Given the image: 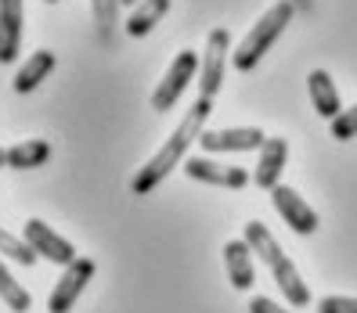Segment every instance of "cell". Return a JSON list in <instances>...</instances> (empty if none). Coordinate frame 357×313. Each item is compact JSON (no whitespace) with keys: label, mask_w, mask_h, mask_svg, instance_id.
<instances>
[{"label":"cell","mask_w":357,"mask_h":313,"mask_svg":"<svg viewBox=\"0 0 357 313\" xmlns=\"http://www.w3.org/2000/svg\"><path fill=\"white\" fill-rule=\"evenodd\" d=\"M94 259L91 256H79L73 266H66V274L58 278L54 291H51V299H47V313H69L79 299V291L87 288V281L94 278Z\"/></svg>","instance_id":"cell-6"},{"label":"cell","mask_w":357,"mask_h":313,"mask_svg":"<svg viewBox=\"0 0 357 313\" xmlns=\"http://www.w3.org/2000/svg\"><path fill=\"white\" fill-rule=\"evenodd\" d=\"M332 137L335 141H354L357 137V104L332 119Z\"/></svg>","instance_id":"cell-21"},{"label":"cell","mask_w":357,"mask_h":313,"mask_svg":"<svg viewBox=\"0 0 357 313\" xmlns=\"http://www.w3.org/2000/svg\"><path fill=\"white\" fill-rule=\"evenodd\" d=\"M292 15H296V8H292V0H278L275 8H271L260 22L249 29V36L238 44V51L231 54V65H235L238 72H249L257 69V61L271 51V44L285 33V26L292 22Z\"/></svg>","instance_id":"cell-3"},{"label":"cell","mask_w":357,"mask_h":313,"mask_svg":"<svg viewBox=\"0 0 357 313\" xmlns=\"http://www.w3.org/2000/svg\"><path fill=\"white\" fill-rule=\"evenodd\" d=\"M253 248H249L245 238H235L224 245V266H227V278H231V288L238 291H249L257 281V266H253Z\"/></svg>","instance_id":"cell-12"},{"label":"cell","mask_w":357,"mask_h":313,"mask_svg":"<svg viewBox=\"0 0 357 313\" xmlns=\"http://www.w3.org/2000/svg\"><path fill=\"white\" fill-rule=\"evenodd\" d=\"M22 51V0H0V65H11Z\"/></svg>","instance_id":"cell-11"},{"label":"cell","mask_w":357,"mask_h":313,"mask_svg":"<svg viewBox=\"0 0 357 313\" xmlns=\"http://www.w3.org/2000/svg\"><path fill=\"white\" fill-rule=\"evenodd\" d=\"M249 313H289V310L278 306V303H271V299H264V296H257L253 303H249Z\"/></svg>","instance_id":"cell-23"},{"label":"cell","mask_w":357,"mask_h":313,"mask_svg":"<svg viewBox=\"0 0 357 313\" xmlns=\"http://www.w3.org/2000/svg\"><path fill=\"white\" fill-rule=\"evenodd\" d=\"M318 313H357V299L347 296H328L318 303Z\"/></svg>","instance_id":"cell-22"},{"label":"cell","mask_w":357,"mask_h":313,"mask_svg":"<svg viewBox=\"0 0 357 313\" xmlns=\"http://www.w3.org/2000/svg\"><path fill=\"white\" fill-rule=\"evenodd\" d=\"M44 4H58V0H44Z\"/></svg>","instance_id":"cell-27"},{"label":"cell","mask_w":357,"mask_h":313,"mask_svg":"<svg viewBox=\"0 0 357 313\" xmlns=\"http://www.w3.org/2000/svg\"><path fill=\"white\" fill-rule=\"evenodd\" d=\"M245 241H249V248H253V252L267 263L271 274H275V284L282 288V296L296 306V310H300V306H310V288L303 284L300 270L292 266V259L282 252V245L275 241V234H271L260 220L245 223Z\"/></svg>","instance_id":"cell-2"},{"label":"cell","mask_w":357,"mask_h":313,"mask_svg":"<svg viewBox=\"0 0 357 313\" xmlns=\"http://www.w3.org/2000/svg\"><path fill=\"white\" fill-rule=\"evenodd\" d=\"M0 256H8V259H15V263H22V266H33L40 256H36V248L26 241V238H15V234H8L4 227H0Z\"/></svg>","instance_id":"cell-20"},{"label":"cell","mask_w":357,"mask_h":313,"mask_svg":"<svg viewBox=\"0 0 357 313\" xmlns=\"http://www.w3.org/2000/svg\"><path fill=\"white\" fill-rule=\"evenodd\" d=\"M199 69H202V58H199L195 51H181V54L170 61L166 76L155 83V90H152V112H170L174 104L181 101L184 87L195 79Z\"/></svg>","instance_id":"cell-4"},{"label":"cell","mask_w":357,"mask_h":313,"mask_svg":"<svg viewBox=\"0 0 357 313\" xmlns=\"http://www.w3.org/2000/svg\"><path fill=\"white\" fill-rule=\"evenodd\" d=\"M271 202H275V209H278V216L292 227L296 234H314L318 231V213L292 191V187H285V184H278L275 191H271Z\"/></svg>","instance_id":"cell-9"},{"label":"cell","mask_w":357,"mask_h":313,"mask_svg":"<svg viewBox=\"0 0 357 313\" xmlns=\"http://www.w3.org/2000/svg\"><path fill=\"white\" fill-rule=\"evenodd\" d=\"M209 109H213V101H195L192 109L184 112V119H181V127L170 134V141L162 144V148L144 162V170H137L134 173V180H130V191L137 195V198H144L149 191H155V187L170 177L177 166L184 162V155H188V148L202 137V127H206V115H209Z\"/></svg>","instance_id":"cell-1"},{"label":"cell","mask_w":357,"mask_h":313,"mask_svg":"<svg viewBox=\"0 0 357 313\" xmlns=\"http://www.w3.org/2000/svg\"><path fill=\"white\" fill-rule=\"evenodd\" d=\"M307 90H310V101H314V109H318V115L321 119H335L343 112V101H340V90H335V83H332V76L325 72V69H314L310 76H307Z\"/></svg>","instance_id":"cell-14"},{"label":"cell","mask_w":357,"mask_h":313,"mask_svg":"<svg viewBox=\"0 0 357 313\" xmlns=\"http://www.w3.org/2000/svg\"><path fill=\"white\" fill-rule=\"evenodd\" d=\"M166 11H170V0H141V4H134L130 15H127V33L130 36H149Z\"/></svg>","instance_id":"cell-16"},{"label":"cell","mask_w":357,"mask_h":313,"mask_svg":"<svg viewBox=\"0 0 357 313\" xmlns=\"http://www.w3.org/2000/svg\"><path fill=\"white\" fill-rule=\"evenodd\" d=\"M119 8H123V0H91V15H94V26H98L101 44H112V40H116Z\"/></svg>","instance_id":"cell-18"},{"label":"cell","mask_w":357,"mask_h":313,"mask_svg":"<svg viewBox=\"0 0 357 313\" xmlns=\"http://www.w3.org/2000/svg\"><path fill=\"white\" fill-rule=\"evenodd\" d=\"M51 159V144L47 141H18L15 148H8V166L11 170H36V166H44Z\"/></svg>","instance_id":"cell-17"},{"label":"cell","mask_w":357,"mask_h":313,"mask_svg":"<svg viewBox=\"0 0 357 313\" xmlns=\"http://www.w3.org/2000/svg\"><path fill=\"white\" fill-rule=\"evenodd\" d=\"M22 238L36 248L40 259H51L54 266H73V263L79 259L76 248H73L66 238H58L44 220H26V223H22Z\"/></svg>","instance_id":"cell-7"},{"label":"cell","mask_w":357,"mask_h":313,"mask_svg":"<svg viewBox=\"0 0 357 313\" xmlns=\"http://www.w3.org/2000/svg\"><path fill=\"white\" fill-rule=\"evenodd\" d=\"M51 72H54V54H51V51H33L29 61H26V65L18 69V76H15V90H18V94H29V90H36Z\"/></svg>","instance_id":"cell-15"},{"label":"cell","mask_w":357,"mask_h":313,"mask_svg":"<svg viewBox=\"0 0 357 313\" xmlns=\"http://www.w3.org/2000/svg\"><path fill=\"white\" fill-rule=\"evenodd\" d=\"M285 159H289V141L285 137H267V144L260 148V162L253 170V184L264 187V191H275L278 177L285 170Z\"/></svg>","instance_id":"cell-13"},{"label":"cell","mask_w":357,"mask_h":313,"mask_svg":"<svg viewBox=\"0 0 357 313\" xmlns=\"http://www.w3.org/2000/svg\"><path fill=\"white\" fill-rule=\"evenodd\" d=\"M184 173L192 180H202V184H213V187H231V191H242V187L253 180L242 166H224V162H213L206 155H192L184 159Z\"/></svg>","instance_id":"cell-8"},{"label":"cell","mask_w":357,"mask_h":313,"mask_svg":"<svg viewBox=\"0 0 357 313\" xmlns=\"http://www.w3.org/2000/svg\"><path fill=\"white\" fill-rule=\"evenodd\" d=\"M292 8H296V11H310L314 0H292Z\"/></svg>","instance_id":"cell-24"},{"label":"cell","mask_w":357,"mask_h":313,"mask_svg":"<svg viewBox=\"0 0 357 313\" xmlns=\"http://www.w3.org/2000/svg\"><path fill=\"white\" fill-rule=\"evenodd\" d=\"M0 299H4L15 313H26L29 310V291L11 278V270L4 266V259H0Z\"/></svg>","instance_id":"cell-19"},{"label":"cell","mask_w":357,"mask_h":313,"mask_svg":"<svg viewBox=\"0 0 357 313\" xmlns=\"http://www.w3.org/2000/svg\"><path fill=\"white\" fill-rule=\"evenodd\" d=\"M227 54H231V33L227 29H213L206 40V51H202V83H199V97L202 101H213L220 83H224V65H227Z\"/></svg>","instance_id":"cell-5"},{"label":"cell","mask_w":357,"mask_h":313,"mask_svg":"<svg viewBox=\"0 0 357 313\" xmlns=\"http://www.w3.org/2000/svg\"><path fill=\"white\" fill-rule=\"evenodd\" d=\"M202 152H257L267 144L264 130L257 127H238V130H202L199 137Z\"/></svg>","instance_id":"cell-10"},{"label":"cell","mask_w":357,"mask_h":313,"mask_svg":"<svg viewBox=\"0 0 357 313\" xmlns=\"http://www.w3.org/2000/svg\"><path fill=\"white\" fill-rule=\"evenodd\" d=\"M123 4H127V8H134V4H141V0H123Z\"/></svg>","instance_id":"cell-26"},{"label":"cell","mask_w":357,"mask_h":313,"mask_svg":"<svg viewBox=\"0 0 357 313\" xmlns=\"http://www.w3.org/2000/svg\"><path fill=\"white\" fill-rule=\"evenodd\" d=\"M4 166H8V152H4V148H0V170H4Z\"/></svg>","instance_id":"cell-25"}]
</instances>
